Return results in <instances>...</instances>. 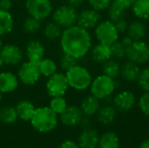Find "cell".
Returning a JSON list of instances; mask_svg holds the SVG:
<instances>
[{
  "label": "cell",
  "mask_w": 149,
  "mask_h": 148,
  "mask_svg": "<svg viewBox=\"0 0 149 148\" xmlns=\"http://www.w3.org/2000/svg\"><path fill=\"white\" fill-rule=\"evenodd\" d=\"M58 148H80L79 144L72 140H65L62 142Z\"/></svg>",
  "instance_id": "cell-43"
},
{
  "label": "cell",
  "mask_w": 149,
  "mask_h": 148,
  "mask_svg": "<svg viewBox=\"0 0 149 148\" xmlns=\"http://www.w3.org/2000/svg\"><path fill=\"white\" fill-rule=\"evenodd\" d=\"M3 40H2V37H0V51H1V49L3 48Z\"/></svg>",
  "instance_id": "cell-47"
},
{
  "label": "cell",
  "mask_w": 149,
  "mask_h": 148,
  "mask_svg": "<svg viewBox=\"0 0 149 148\" xmlns=\"http://www.w3.org/2000/svg\"><path fill=\"white\" fill-rule=\"evenodd\" d=\"M115 24V26L117 28V31H119V33L120 35H124L127 30V27H128V24L129 22L127 21V19L125 17V18H122L117 22L114 23Z\"/></svg>",
  "instance_id": "cell-39"
},
{
  "label": "cell",
  "mask_w": 149,
  "mask_h": 148,
  "mask_svg": "<svg viewBox=\"0 0 149 148\" xmlns=\"http://www.w3.org/2000/svg\"><path fill=\"white\" fill-rule=\"evenodd\" d=\"M120 40L121 41V43L127 48L128 46H130L131 45V44L134 42V40L131 38H129L127 35H126V34H124L123 36H122V38H120Z\"/></svg>",
  "instance_id": "cell-44"
},
{
  "label": "cell",
  "mask_w": 149,
  "mask_h": 148,
  "mask_svg": "<svg viewBox=\"0 0 149 148\" xmlns=\"http://www.w3.org/2000/svg\"><path fill=\"white\" fill-rule=\"evenodd\" d=\"M101 20H102L101 12L89 7L79 12L77 24L90 31L93 30Z\"/></svg>",
  "instance_id": "cell-12"
},
{
  "label": "cell",
  "mask_w": 149,
  "mask_h": 148,
  "mask_svg": "<svg viewBox=\"0 0 149 148\" xmlns=\"http://www.w3.org/2000/svg\"><path fill=\"white\" fill-rule=\"evenodd\" d=\"M68 88L69 85L65 72H57L55 74L48 78L45 84L46 92L51 98L64 96Z\"/></svg>",
  "instance_id": "cell-10"
},
{
  "label": "cell",
  "mask_w": 149,
  "mask_h": 148,
  "mask_svg": "<svg viewBox=\"0 0 149 148\" xmlns=\"http://www.w3.org/2000/svg\"><path fill=\"white\" fill-rule=\"evenodd\" d=\"M117 80L101 73L93 79L89 87L90 93L101 101L112 99L117 91Z\"/></svg>",
  "instance_id": "cell-3"
},
{
  "label": "cell",
  "mask_w": 149,
  "mask_h": 148,
  "mask_svg": "<svg viewBox=\"0 0 149 148\" xmlns=\"http://www.w3.org/2000/svg\"><path fill=\"white\" fill-rule=\"evenodd\" d=\"M120 139L113 132H107L100 136L99 148H119Z\"/></svg>",
  "instance_id": "cell-28"
},
{
  "label": "cell",
  "mask_w": 149,
  "mask_h": 148,
  "mask_svg": "<svg viewBox=\"0 0 149 148\" xmlns=\"http://www.w3.org/2000/svg\"><path fill=\"white\" fill-rule=\"evenodd\" d=\"M19 84L17 75L11 72H0V92L2 93H10L16 91Z\"/></svg>",
  "instance_id": "cell-21"
},
{
  "label": "cell",
  "mask_w": 149,
  "mask_h": 148,
  "mask_svg": "<svg viewBox=\"0 0 149 148\" xmlns=\"http://www.w3.org/2000/svg\"><path fill=\"white\" fill-rule=\"evenodd\" d=\"M93 35L98 43L111 45L120 39V34L115 24L109 19H102L93 29Z\"/></svg>",
  "instance_id": "cell-5"
},
{
  "label": "cell",
  "mask_w": 149,
  "mask_h": 148,
  "mask_svg": "<svg viewBox=\"0 0 149 148\" xmlns=\"http://www.w3.org/2000/svg\"><path fill=\"white\" fill-rule=\"evenodd\" d=\"M136 84L142 92H149V65L141 68Z\"/></svg>",
  "instance_id": "cell-36"
},
{
  "label": "cell",
  "mask_w": 149,
  "mask_h": 148,
  "mask_svg": "<svg viewBox=\"0 0 149 148\" xmlns=\"http://www.w3.org/2000/svg\"><path fill=\"white\" fill-rule=\"evenodd\" d=\"M148 33V27L145 21L140 19H134L129 22L126 35L131 38L134 41L142 40L146 38Z\"/></svg>",
  "instance_id": "cell-17"
},
{
  "label": "cell",
  "mask_w": 149,
  "mask_h": 148,
  "mask_svg": "<svg viewBox=\"0 0 149 148\" xmlns=\"http://www.w3.org/2000/svg\"><path fill=\"white\" fill-rule=\"evenodd\" d=\"M110 48H111V55L113 58L117 59L119 61L127 59V48L121 43L120 39L115 43H113V44H111Z\"/></svg>",
  "instance_id": "cell-32"
},
{
  "label": "cell",
  "mask_w": 149,
  "mask_h": 148,
  "mask_svg": "<svg viewBox=\"0 0 149 148\" xmlns=\"http://www.w3.org/2000/svg\"><path fill=\"white\" fill-rule=\"evenodd\" d=\"M112 104L119 112H129L136 106L137 97L133 91L129 89H123L113 94L112 98Z\"/></svg>",
  "instance_id": "cell-11"
},
{
  "label": "cell",
  "mask_w": 149,
  "mask_h": 148,
  "mask_svg": "<svg viewBox=\"0 0 149 148\" xmlns=\"http://www.w3.org/2000/svg\"><path fill=\"white\" fill-rule=\"evenodd\" d=\"M45 48L44 44L37 39H31L27 42L24 48V55L29 61L38 63L45 58Z\"/></svg>",
  "instance_id": "cell-15"
},
{
  "label": "cell",
  "mask_w": 149,
  "mask_h": 148,
  "mask_svg": "<svg viewBox=\"0 0 149 148\" xmlns=\"http://www.w3.org/2000/svg\"><path fill=\"white\" fill-rule=\"evenodd\" d=\"M65 73L69 87L76 91H86L89 89L93 79L91 72L86 66L79 64Z\"/></svg>",
  "instance_id": "cell-4"
},
{
  "label": "cell",
  "mask_w": 149,
  "mask_h": 148,
  "mask_svg": "<svg viewBox=\"0 0 149 148\" xmlns=\"http://www.w3.org/2000/svg\"><path fill=\"white\" fill-rule=\"evenodd\" d=\"M90 8L100 12L107 11L113 3V0H86Z\"/></svg>",
  "instance_id": "cell-38"
},
{
  "label": "cell",
  "mask_w": 149,
  "mask_h": 148,
  "mask_svg": "<svg viewBox=\"0 0 149 148\" xmlns=\"http://www.w3.org/2000/svg\"><path fill=\"white\" fill-rule=\"evenodd\" d=\"M15 108L17 111V118L23 121H30L36 109L34 105L29 100L19 101L16 105Z\"/></svg>",
  "instance_id": "cell-24"
},
{
  "label": "cell",
  "mask_w": 149,
  "mask_h": 148,
  "mask_svg": "<svg viewBox=\"0 0 149 148\" xmlns=\"http://www.w3.org/2000/svg\"><path fill=\"white\" fill-rule=\"evenodd\" d=\"M101 105V100L90 93L83 98L80 102L79 108L85 117H91L96 115Z\"/></svg>",
  "instance_id": "cell-20"
},
{
  "label": "cell",
  "mask_w": 149,
  "mask_h": 148,
  "mask_svg": "<svg viewBox=\"0 0 149 148\" xmlns=\"http://www.w3.org/2000/svg\"><path fill=\"white\" fill-rule=\"evenodd\" d=\"M59 44L63 53L71 55L79 60L87 56L93 45L90 31L78 24L63 30Z\"/></svg>",
  "instance_id": "cell-1"
},
{
  "label": "cell",
  "mask_w": 149,
  "mask_h": 148,
  "mask_svg": "<svg viewBox=\"0 0 149 148\" xmlns=\"http://www.w3.org/2000/svg\"><path fill=\"white\" fill-rule=\"evenodd\" d=\"M135 1L136 0H113V3L118 4L119 6L122 7L123 9H125L128 11Z\"/></svg>",
  "instance_id": "cell-40"
},
{
  "label": "cell",
  "mask_w": 149,
  "mask_h": 148,
  "mask_svg": "<svg viewBox=\"0 0 149 148\" xmlns=\"http://www.w3.org/2000/svg\"><path fill=\"white\" fill-rule=\"evenodd\" d=\"M16 108L11 106H3L0 107V120L4 124H12L17 120Z\"/></svg>",
  "instance_id": "cell-30"
},
{
  "label": "cell",
  "mask_w": 149,
  "mask_h": 148,
  "mask_svg": "<svg viewBox=\"0 0 149 148\" xmlns=\"http://www.w3.org/2000/svg\"><path fill=\"white\" fill-rule=\"evenodd\" d=\"M127 10L123 9L122 7L119 6L114 3H112V4L107 10V19L115 23L122 18H125L127 17Z\"/></svg>",
  "instance_id": "cell-31"
},
{
  "label": "cell",
  "mask_w": 149,
  "mask_h": 148,
  "mask_svg": "<svg viewBox=\"0 0 149 148\" xmlns=\"http://www.w3.org/2000/svg\"><path fill=\"white\" fill-rule=\"evenodd\" d=\"M100 135L95 129L86 128L82 131L79 137L78 144L80 148H97L99 147Z\"/></svg>",
  "instance_id": "cell-19"
},
{
  "label": "cell",
  "mask_w": 149,
  "mask_h": 148,
  "mask_svg": "<svg viewBox=\"0 0 149 148\" xmlns=\"http://www.w3.org/2000/svg\"><path fill=\"white\" fill-rule=\"evenodd\" d=\"M141 66L127 59L121 65L120 78L127 83H136L141 72Z\"/></svg>",
  "instance_id": "cell-18"
},
{
  "label": "cell",
  "mask_w": 149,
  "mask_h": 148,
  "mask_svg": "<svg viewBox=\"0 0 149 148\" xmlns=\"http://www.w3.org/2000/svg\"><path fill=\"white\" fill-rule=\"evenodd\" d=\"M139 148H149V139L142 141L140 145Z\"/></svg>",
  "instance_id": "cell-45"
},
{
  "label": "cell",
  "mask_w": 149,
  "mask_h": 148,
  "mask_svg": "<svg viewBox=\"0 0 149 148\" xmlns=\"http://www.w3.org/2000/svg\"><path fill=\"white\" fill-rule=\"evenodd\" d=\"M41 20H38L31 16L26 17L23 23V29L28 34H35L38 32L41 29Z\"/></svg>",
  "instance_id": "cell-33"
},
{
  "label": "cell",
  "mask_w": 149,
  "mask_h": 148,
  "mask_svg": "<svg viewBox=\"0 0 149 148\" xmlns=\"http://www.w3.org/2000/svg\"><path fill=\"white\" fill-rule=\"evenodd\" d=\"M121 63L120 61L111 58L101 65L102 73L117 80L120 78L121 73Z\"/></svg>",
  "instance_id": "cell-23"
},
{
  "label": "cell",
  "mask_w": 149,
  "mask_h": 148,
  "mask_svg": "<svg viewBox=\"0 0 149 148\" xmlns=\"http://www.w3.org/2000/svg\"><path fill=\"white\" fill-rule=\"evenodd\" d=\"M84 115L77 106H67L65 110L59 114V120L66 126H75L80 124Z\"/></svg>",
  "instance_id": "cell-14"
},
{
  "label": "cell",
  "mask_w": 149,
  "mask_h": 148,
  "mask_svg": "<svg viewBox=\"0 0 149 148\" xmlns=\"http://www.w3.org/2000/svg\"><path fill=\"white\" fill-rule=\"evenodd\" d=\"M3 65H4V63H3V60L2 57L0 56V68H2V67L3 66Z\"/></svg>",
  "instance_id": "cell-46"
},
{
  "label": "cell",
  "mask_w": 149,
  "mask_h": 148,
  "mask_svg": "<svg viewBox=\"0 0 149 148\" xmlns=\"http://www.w3.org/2000/svg\"><path fill=\"white\" fill-rule=\"evenodd\" d=\"M117 109L111 103H105L101 105L98 113H96L97 120L105 126L111 125L114 122L117 116Z\"/></svg>",
  "instance_id": "cell-22"
},
{
  "label": "cell",
  "mask_w": 149,
  "mask_h": 148,
  "mask_svg": "<svg viewBox=\"0 0 149 148\" xmlns=\"http://www.w3.org/2000/svg\"><path fill=\"white\" fill-rule=\"evenodd\" d=\"M2 94H3V93L0 92V105H1V102H2Z\"/></svg>",
  "instance_id": "cell-48"
},
{
  "label": "cell",
  "mask_w": 149,
  "mask_h": 148,
  "mask_svg": "<svg viewBox=\"0 0 149 148\" xmlns=\"http://www.w3.org/2000/svg\"><path fill=\"white\" fill-rule=\"evenodd\" d=\"M14 28V19L10 11L0 9V37L10 34Z\"/></svg>",
  "instance_id": "cell-26"
},
{
  "label": "cell",
  "mask_w": 149,
  "mask_h": 148,
  "mask_svg": "<svg viewBox=\"0 0 149 148\" xmlns=\"http://www.w3.org/2000/svg\"><path fill=\"white\" fill-rule=\"evenodd\" d=\"M137 105L141 113L149 117V92H142V94L137 99Z\"/></svg>",
  "instance_id": "cell-37"
},
{
  "label": "cell",
  "mask_w": 149,
  "mask_h": 148,
  "mask_svg": "<svg viewBox=\"0 0 149 148\" xmlns=\"http://www.w3.org/2000/svg\"><path fill=\"white\" fill-rule=\"evenodd\" d=\"M85 3V0H66V4L70 5L72 8L79 9Z\"/></svg>",
  "instance_id": "cell-42"
},
{
  "label": "cell",
  "mask_w": 149,
  "mask_h": 148,
  "mask_svg": "<svg viewBox=\"0 0 149 148\" xmlns=\"http://www.w3.org/2000/svg\"><path fill=\"white\" fill-rule=\"evenodd\" d=\"M12 0H0V9L3 10L10 11L12 8Z\"/></svg>",
  "instance_id": "cell-41"
},
{
  "label": "cell",
  "mask_w": 149,
  "mask_h": 148,
  "mask_svg": "<svg viewBox=\"0 0 149 148\" xmlns=\"http://www.w3.org/2000/svg\"><path fill=\"white\" fill-rule=\"evenodd\" d=\"M0 56L2 57L4 65L9 66L19 65L24 59V52L16 44H8L3 46L0 51Z\"/></svg>",
  "instance_id": "cell-13"
},
{
  "label": "cell",
  "mask_w": 149,
  "mask_h": 148,
  "mask_svg": "<svg viewBox=\"0 0 149 148\" xmlns=\"http://www.w3.org/2000/svg\"><path fill=\"white\" fill-rule=\"evenodd\" d=\"M30 121L36 131L46 133L57 126L58 115L49 106H41L35 109Z\"/></svg>",
  "instance_id": "cell-2"
},
{
  "label": "cell",
  "mask_w": 149,
  "mask_h": 148,
  "mask_svg": "<svg viewBox=\"0 0 149 148\" xmlns=\"http://www.w3.org/2000/svg\"><path fill=\"white\" fill-rule=\"evenodd\" d=\"M127 59L141 66L149 62V44L142 40L134 41L127 47Z\"/></svg>",
  "instance_id": "cell-8"
},
{
  "label": "cell",
  "mask_w": 149,
  "mask_h": 148,
  "mask_svg": "<svg viewBox=\"0 0 149 148\" xmlns=\"http://www.w3.org/2000/svg\"><path fill=\"white\" fill-rule=\"evenodd\" d=\"M63 30L64 29L61 28L58 24H56L54 21H52L45 24L43 29V33L46 39L53 41L60 38Z\"/></svg>",
  "instance_id": "cell-29"
},
{
  "label": "cell",
  "mask_w": 149,
  "mask_h": 148,
  "mask_svg": "<svg viewBox=\"0 0 149 148\" xmlns=\"http://www.w3.org/2000/svg\"><path fill=\"white\" fill-rule=\"evenodd\" d=\"M89 55L93 62L102 65L112 58L110 45L97 42V44L92 46Z\"/></svg>",
  "instance_id": "cell-16"
},
{
  "label": "cell",
  "mask_w": 149,
  "mask_h": 148,
  "mask_svg": "<svg viewBox=\"0 0 149 148\" xmlns=\"http://www.w3.org/2000/svg\"><path fill=\"white\" fill-rule=\"evenodd\" d=\"M49 107L57 114L59 115L61 114L65 108L67 107V102L65 99L64 96H59V97H53L52 98L50 101Z\"/></svg>",
  "instance_id": "cell-34"
},
{
  "label": "cell",
  "mask_w": 149,
  "mask_h": 148,
  "mask_svg": "<svg viewBox=\"0 0 149 148\" xmlns=\"http://www.w3.org/2000/svg\"><path fill=\"white\" fill-rule=\"evenodd\" d=\"M24 8L29 16L41 21L52 16L53 11L52 0H25Z\"/></svg>",
  "instance_id": "cell-7"
},
{
  "label": "cell",
  "mask_w": 149,
  "mask_h": 148,
  "mask_svg": "<svg viewBox=\"0 0 149 148\" xmlns=\"http://www.w3.org/2000/svg\"><path fill=\"white\" fill-rule=\"evenodd\" d=\"M136 19L149 20V0H136L130 9Z\"/></svg>",
  "instance_id": "cell-25"
},
{
  "label": "cell",
  "mask_w": 149,
  "mask_h": 148,
  "mask_svg": "<svg viewBox=\"0 0 149 148\" xmlns=\"http://www.w3.org/2000/svg\"><path fill=\"white\" fill-rule=\"evenodd\" d=\"M79 11L77 9L68 4H62L53 10L52 13V21L58 24L61 28L65 29L77 24Z\"/></svg>",
  "instance_id": "cell-6"
},
{
  "label": "cell",
  "mask_w": 149,
  "mask_h": 148,
  "mask_svg": "<svg viewBox=\"0 0 149 148\" xmlns=\"http://www.w3.org/2000/svg\"><path fill=\"white\" fill-rule=\"evenodd\" d=\"M78 64H79V59L65 53H63V55L60 57L59 63H58L60 69L65 72H66L75 65H77Z\"/></svg>",
  "instance_id": "cell-35"
},
{
  "label": "cell",
  "mask_w": 149,
  "mask_h": 148,
  "mask_svg": "<svg viewBox=\"0 0 149 148\" xmlns=\"http://www.w3.org/2000/svg\"><path fill=\"white\" fill-rule=\"evenodd\" d=\"M38 68L41 76L49 78L58 72V65L56 62L49 58H44L38 62Z\"/></svg>",
  "instance_id": "cell-27"
},
{
  "label": "cell",
  "mask_w": 149,
  "mask_h": 148,
  "mask_svg": "<svg viewBox=\"0 0 149 148\" xmlns=\"http://www.w3.org/2000/svg\"><path fill=\"white\" fill-rule=\"evenodd\" d=\"M41 73L38 68V63L25 61L20 64L17 71V78L24 85H33L40 79Z\"/></svg>",
  "instance_id": "cell-9"
}]
</instances>
